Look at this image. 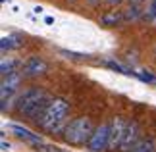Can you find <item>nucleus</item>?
I'll use <instances>...</instances> for the list:
<instances>
[{"label": "nucleus", "instance_id": "nucleus-1", "mask_svg": "<svg viewBox=\"0 0 156 152\" xmlns=\"http://www.w3.org/2000/svg\"><path fill=\"white\" fill-rule=\"evenodd\" d=\"M48 104H50V98L41 89H29L23 94L17 96V110L21 114H25L29 119H35L37 123L43 118V114L48 108Z\"/></svg>", "mask_w": 156, "mask_h": 152}, {"label": "nucleus", "instance_id": "nucleus-2", "mask_svg": "<svg viewBox=\"0 0 156 152\" xmlns=\"http://www.w3.org/2000/svg\"><path fill=\"white\" fill-rule=\"evenodd\" d=\"M68 112H69L68 102L62 98H52L48 108L43 114V118L39 119V125L46 131H52V133L66 129L64 123H66V118H68Z\"/></svg>", "mask_w": 156, "mask_h": 152}, {"label": "nucleus", "instance_id": "nucleus-3", "mask_svg": "<svg viewBox=\"0 0 156 152\" xmlns=\"http://www.w3.org/2000/svg\"><path fill=\"white\" fill-rule=\"evenodd\" d=\"M97 127H93V121L91 118L87 115H81V118H75L71 119L64 129V139L66 143L69 144H85L89 143V139L93 137V133Z\"/></svg>", "mask_w": 156, "mask_h": 152}, {"label": "nucleus", "instance_id": "nucleus-4", "mask_svg": "<svg viewBox=\"0 0 156 152\" xmlns=\"http://www.w3.org/2000/svg\"><path fill=\"white\" fill-rule=\"evenodd\" d=\"M108 144H110V123H100L89 139L87 148L89 152H104L108 150Z\"/></svg>", "mask_w": 156, "mask_h": 152}, {"label": "nucleus", "instance_id": "nucleus-5", "mask_svg": "<svg viewBox=\"0 0 156 152\" xmlns=\"http://www.w3.org/2000/svg\"><path fill=\"white\" fill-rule=\"evenodd\" d=\"M21 71H16L8 77H2V85H0V98H2V110L8 108V102L12 100V96L17 93L20 89V83H21Z\"/></svg>", "mask_w": 156, "mask_h": 152}, {"label": "nucleus", "instance_id": "nucleus-6", "mask_svg": "<svg viewBox=\"0 0 156 152\" xmlns=\"http://www.w3.org/2000/svg\"><path fill=\"white\" fill-rule=\"evenodd\" d=\"M141 127L137 121H127V127H125V135L122 139V144H119V148L118 150H122V152H129V150H133L137 144H139L141 141Z\"/></svg>", "mask_w": 156, "mask_h": 152}, {"label": "nucleus", "instance_id": "nucleus-7", "mask_svg": "<svg viewBox=\"0 0 156 152\" xmlns=\"http://www.w3.org/2000/svg\"><path fill=\"white\" fill-rule=\"evenodd\" d=\"M46 69H48V65H46V62L43 58H39V56H29L25 62L21 64V75L29 77V79L43 75Z\"/></svg>", "mask_w": 156, "mask_h": 152}, {"label": "nucleus", "instance_id": "nucleus-8", "mask_svg": "<svg viewBox=\"0 0 156 152\" xmlns=\"http://www.w3.org/2000/svg\"><path fill=\"white\" fill-rule=\"evenodd\" d=\"M125 127H127V123H125V119L119 118V115H116V118L110 121V144H108V150H118L119 148L122 139L125 135Z\"/></svg>", "mask_w": 156, "mask_h": 152}, {"label": "nucleus", "instance_id": "nucleus-9", "mask_svg": "<svg viewBox=\"0 0 156 152\" xmlns=\"http://www.w3.org/2000/svg\"><path fill=\"white\" fill-rule=\"evenodd\" d=\"M8 129L14 133L16 137H20L21 141H25L27 144H33V147H37V150L43 147V139H41L37 133H31L29 129H25V127H21V125H17V123H8Z\"/></svg>", "mask_w": 156, "mask_h": 152}, {"label": "nucleus", "instance_id": "nucleus-10", "mask_svg": "<svg viewBox=\"0 0 156 152\" xmlns=\"http://www.w3.org/2000/svg\"><path fill=\"white\" fill-rule=\"evenodd\" d=\"M125 19V14L118 10H112V12H106L104 16H100V23L102 25H108V27H114V25H119Z\"/></svg>", "mask_w": 156, "mask_h": 152}, {"label": "nucleus", "instance_id": "nucleus-11", "mask_svg": "<svg viewBox=\"0 0 156 152\" xmlns=\"http://www.w3.org/2000/svg\"><path fill=\"white\" fill-rule=\"evenodd\" d=\"M20 46H21V39L17 37V35H8V37H2V41H0L2 52L12 50V48H20Z\"/></svg>", "mask_w": 156, "mask_h": 152}, {"label": "nucleus", "instance_id": "nucleus-12", "mask_svg": "<svg viewBox=\"0 0 156 152\" xmlns=\"http://www.w3.org/2000/svg\"><path fill=\"white\" fill-rule=\"evenodd\" d=\"M129 152H156V141L154 139H141L139 144Z\"/></svg>", "mask_w": 156, "mask_h": 152}, {"label": "nucleus", "instance_id": "nucleus-13", "mask_svg": "<svg viewBox=\"0 0 156 152\" xmlns=\"http://www.w3.org/2000/svg\"><path fill=\"white\" fill-rule=\"evenodd\" d=\"M17 65H20L17 60H2V64H0V73H2V77H8L12 73H16Z\"/></svg>", "mask_w": 156, "mask_h": 152}, {"label": "nucleus", "instance_id": "nucleus-14", "mask_svg": "<svg viewBox=\"0 0 156 152\" xmlns=\"http://www.w3.org/2000/svg\"><path fill=\"white\" fill-rule=\"evenodd\" d=\"M106 68H110V69H114V71H118V73H123V75H135L133 71H129L127 68H123L122 64L114 62V60H108V62H106Z\"/></svg>", "mask_w": 156, "mask_h": 152}, {"label": "nucleus", "instance_id": "nucleus-15", "mask_svg": "<svg viewBox=\"0 0 156 152\" xmlns=\"http://www.w3.org/2000/svg\"><path fill=\"white\" fill-rule=\"evenodd\" d=\"M139 16H141V8L137 4H131L127 8V12H125V19H137Z\"/></svg>", "mask_w": 156, "mask_h": 152}, {"label": "nucleus", "instance_id": "nucleus-16", "mask_svg": "<svg viewBox=\"0 0 156 152\" xmlns=\"http://www.w3.org/2000/svg\"><path fill=\"white\" fill-rule=\"evenodd\" d=\"M60 54H64L66 58H77V60H85V58H89V54H83V52H73V50H60Z\"/></svg>", "mask_w": 156, "mask_h": 152}, {"label": "nucleus", "instance_id": "nucleus-17", "mask_svg": "<svg viewBox=\"0 0 156 152\" xmlns=\"http://www.w3.org/2000/svg\"><path fill=\"white\" fill-rule=\"evenodd\" d=\"M137 77L143 79L145 83H151V85H156V75H152L151 71H141V73H137Z\"/></svg>", "mask_w": 156, "mask_h": 152}, {"label": "nucleus", "instance_id": "nucleus-18", "mask_svg": "<svg viewBox=\"0 0 156 152\" xmlns=\"http://www.w3.org/2000/svg\"><path fill=\"white\" fill-rule=\"evenodd\" d=\"M147 16L151 17L152 21H156V0H151V4H148V8H147Z\"/></svg>", "mask_w": 156, "mask_h": 152}, {"label": "nucleus", "instance_id": "nucleus-19", "mask_svg": "<svg viewBox=\"0 0 156 152\" xmlns=\"http://www.w3.org/2000/svg\"><path fill=\"white\" fill-rule=\"evenodd\" d=\"M39 150H43V152H64V150H60L58 147H52V144H43Z\"/></svg>", "mask_w": 156, "mask_h": 152}, {"label": "nucleus", "instance_id": "nucleus-20", "mask_svg": "<svg viewBox=\"0 0 156 152\" xmlns=\"http://www.w3.org/2000/svg\"><path fill=\"white\" fill-rule=\"evenodd\" d=\"M44 23H48V25H52V23H54V17H50V16H46V17H44Z\"/></svg>", "mask_w": 156, "mask_h": 152}, {"label": "nucleus", "instance_id": "nucleus-21", "mask_svg": "<svg viewBox=\"0 0 156 152\" xmlns=\"http://www.w3.org/2000/svg\"><path fill=\"white\" fill-rule=\"evenodd\" d=\"M10 148V143H6V141H2V150H8Z\"/></svg>", "mask_w": 156, "mask_h": 152}, {"label": "nucleus", "instance_id": "nucleus-22", "mask_svg": "<svg viewBox=\"0 0 156 152\" xmlns=\"http://www.w3.org/2000/svg\"><path fill=\"white\" fill-rule=\"evenodd\" d=\"M108 4H118V2H122V0H106Z\"/></svg>", "mask_w": 156, "mask_h": 152}, {"label": "nucleus", "instance_id": "nucleus-23", "mask_svg": "<svg viewBox=\"0 0 156 152\" xmlns=\"http://www.w3.org/2000/svg\"><path fill=\"white\" fill-rule=\"evenodd\" d=\"M129 2H131V4H141L143 0H129Z\"/></svg>", "mask_w": 156, "mask_h": 152}, {"label": "nucleus", "instance_id": "nucleus-24", "mask_svg": "<svg viewBox=\"0 0 156 152\" xmlns=\"http://www.w3.org/2000/svg\"><path fill=\"white\" fill-rule=\"evenodd\" d=\"M89 2H91V4H94V2H97V0H89Z\"/></svg>", "mask_w": 156, "mask_h": 152}]
</instances>
